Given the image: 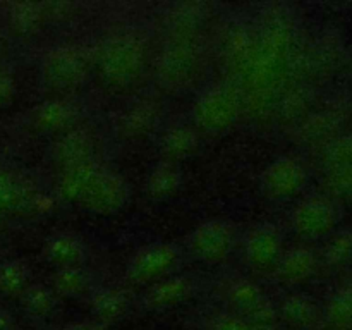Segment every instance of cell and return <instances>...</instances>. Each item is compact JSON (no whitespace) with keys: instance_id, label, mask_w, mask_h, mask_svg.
<instances>
[{"instance_id":"cell-1","label":"cell","mask_w":352,"mask_h":330,"mask_svg":"<svg viewBox=\"0 0 352 330\" xmlns=\"http://www.w3.org/2000/svg\"><path fill=\"white\" fill-rule=\"evenodd\" d=\"M146 50L143 41L134 34H116L102 43L96 54V67L105 82L116 88H126L143 74Z\"/></svg>"},{"instance_id":"cell-2","label":"cell","mask_w":352,"mask_h":330,"mask_svg":"<svg viewBox=\"0 0 352 330\" xmlns=\"http://www.w3.org/2000/svg\"><path fill=\"white\" fill-rule=\"evenodd\" d=\"M241 96L230 82H215L203 89L192 105V126L205 134H222L236 124Z\"/></svg>"},{"instance_id":"cell-3","label":"cell","mask_w":352,"mask_h":330,"mask_svg":"<svg viewBox=\"0 0 352 330\" xmlns=\"http://www.w3.org/2000/svg\"><path fill=\"white\" fill-rule=\"evenodd\" d=\"M91 57L79 47H58L45 55L41 65V78L47 88L64 89L76 88L89 74Z\"/></svg>"},{"instance_id":"cell-4","label":"cell","mask_w":352,"mask_h":330,"mask_svg":"<svg viewBox=\"0 0 352 330\" xmlns=\"http://www.w3.org/2000/svg\"><path fill=\"white\" fill-rule=\"evenodd\" d=\"M181 251L172 243H150L131 256L126 278L134 285H146L167 277L177 267Z\"/></svg>"},{"instance_id":"cell-5","label":"cell","mask_w":352,"mask_h":330,"mask_svg":"<svg viewBox=\"0 0 352 330\" xmlns=\"http://www.w3.org/2000/svg\"><path fill=\"white\" fill-rule=\"evenodd\" d=\"M236 232L229 222L210 219L199 223L191 232L188 248L192 258L206 265L222 263L234 250Z\"/></svg>"},{"instance_id":"cell-6","label":"cell","mask_w":352,"mask_h":330,"mask_svg":"<svg viewBox=\"0 0 352 330\" xmlns=\"http://www.w3.org/2000/svg\"><path fill=\"white\" fill-rule=\"evenodd\" d=\"M199 62V52L191 40L172 41L158 60V79L170 89L184 88L198 74Z\"/></svg>"},{"instance_id":"cell-7","label":"cell","mask_w":352,"mask_h":330,"mask_svg":"<svg viewBox=\"0 0 352 330\" xmlns=\"http://www.w3.org/2000/svg\"><path fill=\"white\" fill-rule=\"evenodd\" d=\"M308 181L305 165L292 157H278L263 168L258 188L268 199H287L298 195Z\"/></svg>"},{"instance_id":"cell-8","label":"cell","mask_w":352,"mask_h":330,"mask_svg":"<svg viewBox=\"0 0 352 330\" xmlns=\"http://www.w3.org/2000/svg\"><path fill=\"white\" fill-rule=\"evenodd\" d=\"M339 219L337 205L327 196H309L292 210V229L306 239H318L327 236L336 227Z\"/></svg>"},{"instance_id":"cell-9","label":"cell","mask_w":352,"mask_h":330,"mask_svg":"<svg viewBox=\"0 0 352 330\" xmlns=\"http://www.w3.org/2000/svg\"><path fill=\"white\" fill-rule=\"evenodd\" d=\"M131 186L120 174L103 168L79 205L96 215H113L127 206Z\"/></svg>"},{"instance_id":"cell-10","label":"cell","mask_w":352,"mask_h":330,"mask_svg":"<svg viewBox=\"0 0 352 330\" xmlns=\"http://www.w3.org/2000/svg\"><path fill=\"white\" fill-rule=\"evenodd\" d=\"M244 260L253 268H268L284 253V237L272 222H261L248 230L243 244Z\"/></svg>"},{"instance_id":"cell-11","label":"cell","mask_w":352,"mask_h":330,"mask_svg":"<svg viewBox=\"0 0 352 330\" xmlns=\"http://www.w3.org/2000/svg\"><path fill=\"white\" fill-rule=\"evenodd\" d=\"M195 292V280L188 275H167L148 285L141 298V305L150 311L177 308L191 299Z\"/></svg>"},{"instance_id":"cell-12","label":"cell","mask_w":352,"mask_h":330,"mask_svg":"<svg viewBox=\"0 0 352 330\" xmlns=\"http://www.w3.org/2000/svg\"><path fill=\"white\" fill-rule=\"evenodd\" d=\"M81 117V109L74 102L65 98L45 100L34 107L31 113L34 127L45 134H64L74 129Z\"/></svg>"},{"instance_id":"cell-13","label":"cell","mask_w":352,"mask_h":330,"mask_svg":"<svg viewBox=\"0 0 352 330\" xmlns=\"http://www.w3.org/2000/svg\"><path fill=\"white\" fill-rule=\"evenodd\" d=\"M102 170L103 167H100L95 160L79 162V164L64 167L57 179V195L64 201L81 203Z\"/></svg>"},{"instance_id":"cell-14","label":"cell","mask_w":352,"mask_h":330,"mask_svg":"<svg viewBox=\"0 0 352 330\" xmlns=\"http://www.w3.org/2000/svg\"><path fill=\"white\" fill-rule=\"evenodd\" d=\"M45 260L57 268L85 267L88 258V246L74 232H55L45 241Z\"/></svg>"},{"instance_id":"cell-15","label":"cell","mask_w":352,"mask_h":330,"mask_svg":"<svg viewBox=\"0 0 352 330\" xmlns=\"http://www.w3.org/2000/svg\"><path fill=\"white\" fill-rule=\"evenodd\" d=\"M275 267V277L287 285H298L309 280L318 268V258L309 248L296 246L280 254Z\"/></svg>"},{"instance_id":"cell-16","label":"cell","mask_w":352,"mask_h":330,"mask_svg":"<svg viewBox=\"0 0 352 330\" xmlns=\"http://www.w3.org/2000/svg\"><path fill=\"white\" fill-rule=\"evenodd\" d=\"M199 144H201V138L195 126L175 124L162 134L158 150H160L162 160L179 165V162L188 160L192 155H196Z\"/></svg>"},{"instance_id":"cell-17","label":"cell","mask_w":352,"mask_h":330,"mask_svg":"<svg viewBox=\"0 0 352 330\" xmlns=\"http://www.w3.org/2000/svg\"><path fill=\"white\" fill-rule=\"evenodd\" d=\"M93 150H95V140L91 134L85 129H71L60 134L54 144H52V160L60 168L69 165L79 164V162L93 160Z\"/></svg>"},{"instance_id":"cell-18","label":"cell","mask_w":352,"mask_h":330,"mask_svg":"<svg viewBox=\"0 0 352 330\" xmlns=\"http://www.w3.org/2000/svg\"><path fill=\"white\" fill-rule=\"evenodd\" d=\"M129 296L119 287H95L89 292L93 320L105 327L120 322L129 311Z\"/></svg>"},{"instance_id":"cell-19","label":"cell","mask_w":352,"mask_h":330,"mask_svg":"<svg viewBox=\"0 0 352 330\" xmlns=\"http://www.w3.org/2000/svg\"><path fill=\"white\" fill-rule=\"evenodd\" d=\"M278 318L287 329L311 330L323 320L322 309L311 298L305 294H289L277 305Z\"/></svg>"},{"instance_id":"cell-20","label":"cell","mask_w":352,"mask_h":330,"mask_svg":"<svg viewBox=\"0 0 352 330\" xmlns=\"http://www.w3.org/2000/svg\"><path fill=\"white\" fill-rule=\"evenodd\" d=\"M223 299L229 305L230 311L246 318L265 299H268V296L251 278L236 277L227 282L223 287Z\"/></svg>"},{"instance_id":"cell-21","label":"cell","mask_w":352,"mask_h":330,"mask_svg":"<svg viewBox=\"0 0 352 330\" xmlns=\"http://www.w3.org/2000/svg\"><path fill=\"white\" fill-rule=\"evenodd\" d=\"M182 172L177 164L160 160L150 170L144 184V191L155 201H164L181 191Z\"/></svg>"},{"instance_id":"cell-22","label":"cell","mask_w":352,"mask_h":330,"mask_svg":"<svg viewBox=\"0 0 352 330\" xmlns=\"http://www.w3.org/2000/svg\"><path fill=\"white\" fill-rule=\"evenodd\" d=\"M50 287L57 298L76 299L89 294L95 289L93 275L86 267H64L57 268L52 275Z\"/></svg>"},{"instance_id":"cell-23","label":"cell","mask_w":352,"mask_h":330,"mask_svg":"<svg viewBox=\"0 0 352 330\" xmlns=\"http://www.w3.org/2000/svg\"><path fill=\"white\" fill-rule=\"evenodd\" d=\"M23 308L31 318L45 320L55 311L58 298L54 289L47 284H33L28 285L21 294Z\"/></svg>"},{"instance_id":"cell-24","label":"cell","mask_w":352,"mask_h":330,"mask_svg":"<svg viewBox=\"0 0 352 330\" xmlns=\"http://www.w3.org/2000/svg\"><path fill=\"white\" fill-rule=\"evenodd\" d=\"M158 117V107L153 103H138L124 116L122 129L127 136H140L155 126Z\"/></svg>"},{"instance_id":"cell-25","label":"cell","mask_w":352,"mask_h":330,"mask_svg":"<svg viewBox=\"0 0 352 330\" xmlns=\"http://www.w3.org/2000/svg\"><path fill=\"white\" fill-rule=\"evenodd\" d=\"M323 318L339 330L352 325V289H342L330 299Z\"/></svg>"},{"instance_id":"cell-26","label":"cell","mask_w":352,"mask_h":330,"mask_svg":"<svg viewBox=\"0 0 352 330\" xmlns=\"http://www.w3.org/2000/svg\"><path fill=\"white\" fill-rule=\"evenodd\" d=\"M28 278H30V270L24 263H10L3 268L0 275V289L7 294H23L24 289L28 287Z\"/></svg>"},{"instance_id":"cell-27","label":"cell","mask_w":352,"mask_h":330,"mask_svg":"<svg viewBox=\"0 0 352 330\" xmlns=\"http://www.w3.org/2000/svg\"><path fill=\"white\" fill-rule=\"evenodd\" d=\"M352 256V232H339L332 237L325 250V261L333 267L346 263Z\"/></svg>"},{"instance_id":"cell-28","label":"cell","mask_w":352,"mask_h":330,"mask_svg":"<svg viewBox=\"0 0 352 330\" xmlns=\"http://www.w3.org/2000/svg\"><path fill=\"white\" fill-rule=\"evenodd\" d=\"M206 330H251V325L236 313L220 311L210 316Z\"/></svg>"},{"instance_id":"cell-29","label":"cell","mask_w":352,"mask_h":330,"mask_svg":"<svg viewBox=\"0 0 352 330\" xmlns=\"http://www.w3.org/2000/svg\"><path fill=\"white\" fill-rule=\"evenodd\" d=\"M57 330H107L105 325L95 322V320H79V322L65 323Z\"/></svg>"},{"instance_id":"cell-30","label":"cell","mask_w":352,"mask_h":330,"mask_svg":"<svg viewBox=\"0 0 352 330\" xmlns=\"http://www.w3.org/2000/svg\"><path fill=\"white\" fill-rule=\"evenodd\" d=\"M0 330H12V316L0 309Z\"/></svg>"},{"instance_id":"cell-31","label":"cell","mask_w":352,"mask_h":330,"mask_svg":"<svg viewBox=\"0 0 352 330\" xmlns=\"http://www.w3.org/2000/svg\"><path fill=\"white\" fill-rule=\"evenodd\" d=\"M251 330H289L287 327H282L278 323H268V325H251Z\"/></svg>"}]
</instances>
